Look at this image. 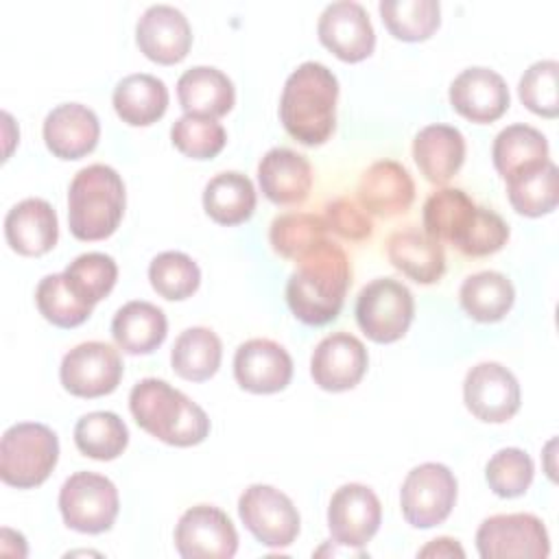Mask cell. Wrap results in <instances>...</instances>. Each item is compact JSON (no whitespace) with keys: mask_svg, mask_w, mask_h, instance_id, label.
<instances>
[{"mask_svg":"<svg viewBox=\"0 0 559 559\" xmlns=\"http://www.w3.org/2000/svg\"><path fill=\"white\" fill-rule=\"evenodd\" d=\"M328 238V225L321 216L308 212H288L273 218L269 242L286 260L301 258L308 249Z\"/></svg>","mask_w":559,"mask_h":559,"instance_id":"8d00e7d4","label":"cell"},{"mask_svg":"<svg viewBox=\"0 0 559 559\" xmlns=\"http://www.w3.org/2000/svg\"><path fill=\"white\" fill-rule=\"evenodd\" d=\"M520 400L518 378L500 362H478L465 373L463 402L480 421H509L520 411Z\"/></svg>","mask_w":559,"mask_h":559,"instance_id":"4fadbf2b","label":"cell"},{"mask_svg":"<svg viewBox=\"0 0 559 559\" xmlns=\"http://www.w3.org/2000/svg\"><path fill=\"white\" fill-rule=\"evenodd\" d=\"M356 192L367 214L393 218L408 212L415 199V183L400 162L378 159L362 170Z\"/></svg>","mask_w":559,"mask_h":559,"instance_id":"ffe728a7","label":"cell"},{"mask_svg":"<svg viewBox=\"0 0 559 559\" xmlns=\"http://www.w3.org/2000/svg\"><path fill=\"white\" fill-rule=\"evenodd\" d=\"M319 41L341 61L358 63L373 52L376 31L360 2L338 0L328 4L317 24Z\"/></svg>","mask_w":559,"mask_h":559,"instance_id":"9a60e30c","label":"cell"},{"mask_svg":"<svg viewBox=\"0 0 559 559\" xmlns=\"http://www.w3.org/2000/svg\"><path fill=\"white\" fill-rule=\"evenodd\" d=\"M413 159L430 183H448L463 166L465 138L456 127L428 124L413 140Z\"/></svg>","mask_w":559,"mask_h":559,"instance_id":"cb8c5ba5","label":"cell"},{"mask_svg":"<svg viewBox=\"0 0 559 559\" xmlns=\"http://www.w3.org/2000/svg\"><path fill=\"white\" fill-rule=\"evenodd\" d=\"M170 140L175 148L186 157L212 159L223 151L227 133L216 118L183 114L173 122Z\"/></svg>","mask_w":559,"mask_h":559,"instance_id":"60d3db41","label":"cell"},{"mask_svg":"<svg viewBox=\"0 0 559 559\" xmlns=\"http://www.w3.org/2000/svg\"><path fill=\"white\" fill-rule=\"evenodd\" d=\"M238 515L247 531L269 548H286L299 535L297 507L271 485H249L238 498Z\"/></svg>","mask_w":559,"mask_h":559,"instance_id":"30bf717a","label":"cell"},{"mask_svg":"<svg viewBox=\"0 0 559 559\" xmlns=\"http://www.w3.org/2000/svg\"><path fill=\"white\" fill-rule=\"evenodd\" d=\"M461 308L480 323L500 321L515 301L511 280L498 271H480L467 275L459 288Z\"/></svg>","mask_w":559,"mask_h":559,"instance_id":"f546056e","label":"cell"},{"mask_svg":"<svg viewBox=\"0 0 559 559\" xmlns=\"http://www.w3.org/2000/svg\"><path fill=\"white\" fill-rule=\"evenodd\" d=\"M378 11L386 31L402 41H424L441 22L437 0H380Z\"/></svg>","mask_w":559,"mask_h":559,"instance_id":"d590c367","label":"cell"},{"mask_svg":"<svg viewBox=\"0 0 559 559\" xmlns=\"http://www.w3.org/2000/svg\"><path fill=\"white\" fill-rule=\"evenodd\" d=\"M456 478L443 463H421L413 467L400 489L404 520L415 528L441 524L456 502Z\"/></svg>","mask_w":559,"mask_h":559,"instance_id":"9c48e42d","label":"cell"},{"mask_svg":"<svg viewBox=\"0 0 559 559\" xmlns=\"http://www.w3.org/2000/svg\"><path fill=\"white\" fill-rule=\"evenodd\" d=\"M258 181L262 194L275 205L304 203L312 188V166L306 155L275 146L266 151L258 164Z\"/></svg>","mask_w":559,"mask_h":559,"instance_id":"7402d4cb","label":"cell"},{"mask_svg":"<svg viewBox=\"0 0 559 559\" xmlns=\"http://www.w3.org/2000/svg\"><path fill=\"white\" fill-rule=\"evenodd\" d=\"M177 98L186 114L221 118L236 103L231 79L212 66L188 68L177 81Z\"/></svg>","mask_w":559,"mask_h":559,"instance_id":"d4e9b609","label":"cell"},{"mask_svg":"<svg viewBox=\"0 0 559 559\" xmlns=\"http://www.w3.org/2000/svg\"><path fill=\"white\" fill-rule=\"evenodd\" d=\"M135 41L151 61L173 66L186 59L192 46V28L179 9L170 4H153L135 24Z\"/></svg>","mask_w":559,"mask_h":559,"instance_id":"ac0fdd59","label":"cell"},{"mask_svg":"<svg viewBox=\"0 0 559 559\" xmlns=\"http://www.w3.org/2000/svg\"><path fill=\"white\" fill-rule=\"evenodd\" d=\"M122 177L107 164L81 168L68 188V223L79 240H103L111 236L124 214Z\"/></svg>","mask_w":559,"mask_h":559,"instance_id":"277c9868","label":"cell"},{"mask_svg":"<svg viewBox=\"0 0 559 559\" xmlns=\"http://www.w3.org/2000/svg\"><path fill=\"white\" fill-rule=\"evenodd\" d=\"M120 509L116 485L94 472H74L59 491V511L63 522L87 535L105 533L114 526Z\"/></svg>","mask_w":559,"mask_h":559,"instance_id":"8992f818","label":"cell"},{"mask_svg":"<svg viewBox=\"0 0 559 559\" xmlns=\"http://www.w3.org/2000/svg\"><path fill=\"white\" fill-rule=\"evenodd\" d=\"M234 378L249 393H277L293 378V358L271 338H249L234 354Z\"/></svg>","mask_w":559,"mask_h":559,"instance_id":"e0dca14e","label":"cell"},{"mask_svg":"<svg viewBox=\"0 0 559 559\" xmlns=\"http://www.w3.org/2000/svg\"><path fill=\"white\" fill-rule=\"evenodd\" d=\"M389 262L417 284H435L445 271L441 242L419 229H400L386 242Z\"/></svg>","mask_w":559,"mask_h":559,"instance_id":"484cf974","label":"cell"},{"mask_svg":"<svg viewBox=\"0 0 559 559\" xmlns=\"http://www.w3.org/2000/svg\"><path fill=\"white\" fill-rule=\"evenodd\" d=\"M129 408L142 430L168 445H197L210 435L205 411L159 378L140 380L129 393Z\"/></svg>","mask_w":559,"mask_h":559,"instance_id":"3957f363","label":"cell"},{"mask_svg":"<svg viewBox=\"0 0 559 559\" xmlns=\"http://www.w3.org/2000/svg\"><path fill=\"white\" fill-rule=\"evenodd\" d=\"M203 210L221 225H240L255 210V188L251 179L236 170L214 175L203 188Z\"/></svg>","mask_w":559,"mask_h":559,"instance_id":"f1b7e54d","label":"cell"},{"mask_svg":"<svg viewBox=\"0 0 559 559\" xmlns=\"http://www.w3.org/2000/svg\"><path fill=\"white\" fill-rule=\"evenodd\" d=\"M59 461V439L37 421H20L0 441V478L17 489L41 485Z\"/></svg>","mask_w":559,"mask_h":559,"instance_id":"5b68a950","label":"cell"},{"mask_svg":"<svg viewBox=\"0 0 559 559\" xmlns=\"http://www.w3.org/2000/svg\"><path fill=\"white\" fill-rule=\"evenodd\" d=\"M369 365V354L360 338L349 332H334L319 341L310 356V376L323 391L341 393L354 389Z\"/></svg>","mask_w":559,"mask_h":559,"instance_id":"2e32d148","label":"cell"},{"mask_svg":"<svg viewBox=\"0 0 559 559\" xmlns=\"http://www.w3.org/2000/svg\"><path fill=\"white\" fill-rule=\"evenodd\" d=\"M74 443L79 452L90 459L111 461L124 452L129 443V430L116 413L94 411L76 421Z\"/></svg>","mask_w":559,"mask_h":559,"instance_id":"e575fe53","label":"cell"},{"mask_svg":"<svg viewBox=\"0 0 559 559\" xmlns=\"http://www.w3.org/2000/svg\"><path fill=\"white\" fill-rule=\"evenodd\" d=\"M338 81L319 61L297 66L282 90L280 120L290 138L306 146L323 144L336 124Z\"/></svg>","mask_w":559,"mask_h":559,"instance_id":"7a4b0ae2","label":"cell"},{"mask_svg":"<svg viewBox=\"0 0 559 559\" xmlns=\"http://www.w3.org/2000/svg\"><path fill=\"white\" fill-rule=\"evenodd\" d=\"M122 378L118 349L103 341H87L72 347L59 367L63 389L76 397H100L116 391Z\"/></svg>","mask_w":559,"mask_h":559,"instance_id":"8fae6325","label":"cell"},{"mask_svg":"<svg viewBox=\"0 0 559 559\" xmlns=\"http://www.w3.org/2000/svg\"><path fill=\"white\" fill-rule=\"evenodd\" d=\"M382 507L373 489L360 483L341 485L328 504L332 539L345 548H362L378 533Z\"/></svg>","mask_w":559,"mask_h":559,"instance_id":"5bb4252c","label":"cell"},{"mask_svg":"<svg viewBox=\"0 0 559 559\" xmlns=\"http://www.w3.org/2000/svg\"><path fill=\"white\" fill-rule=\"evenodd\" d=\"M168 334V321L162 308L151 301H129L111 319V336L127 354H151Z\"/></svg>","mask_w":559,"mask_h":559,"instance_id":"4316f807","label":"cell"},{"mask_svg":"<svg viewBox=\"0 0 559 559\" xmlns=\"http://www.w3.org/2000/svg\"><path fill=\"white\" fill-rule=\"evenodd\" d=\"M44 142L59 159H81L98 144L100 122L81 103H61L44 118Z\"/></svg>","mask_w":559,"mask_h":559,"instance_id":"44dd1931","label":"cell"},{"mask_svg":"<svg viewBox=\"0 0 559 559\" xmlns=\"http://www.w3.org/2000/svg\"><path fill=\"white\" fill-rule=\"evenodd\" d=\"M533 459L520 448L498 450L485 467V480L489 489L500 498H518L533 483Z\"/></svg>","mask_w":559,"mask_h":559,"instance_id":"b9f144b4","label":"cell"},{"mask_svg":"<svg viewBox=\"0 0 559 559\" xmlns=\"http://www.w3.org/2000/svg\"><path fill=\"white\" fill-rule=\"evenodd\" d=\"M66 282L72 288L76 297H81L87 304H96L103 297H107L118 280V266L111 255L90 251L79 258H74L66 271Z\"/></svg>","mask_w":559,"mask_h":559,"instance_id":"ab89813d","label":"cell"},{"mask_svg":"<svg viewBox=\"0 0 559 559\" xmlns=\"http://www.w3.org/2000/svg\"><path fill=\"white\" fill-rule=\"evenodd\" d=\"M557 177V166L550 159L507 177V197L513 210L531 218L552 212L559 203Z\"/></svg>","mask_w":559,"mask_h":559,"instance_id":"4dcf8cb0","label":"cell"},{"mask_svg":"<svg viewBox=\"0 0 559 559\" xmlns=\"http://www.w3.org/2000/svg\"><path fill=\"white\" fill-rule=\"evenodd\" d=\"M323 221L328 229L347 240L360 242L373 234V223L369 214L362 207H358V203L349 197H336L328 201Z\"/></svg>","mask_w":559,"mask_h":559,"instance_id":"f6af8a7d","label":"cell"},{"mask_svg":"<svg viewBox=\"0 0 559 559\" xmlns=\"http://www.w3.org/2000/svg\"><path fill=\"white\" fill-rule=\"evenodd\" d=\"M39 314L57 328H76L92 314V304L72 293L63 273H50L39 280L35 290Z\"/></svg>","mask_w":559,"mask_h":559,"instance_id":"74e56055","label":"cell"},{"mask_svg":"<svg viewBox=\"0 0 559 559\" xmlns=\"http://www.w3.org/2000/svg\"><path fill=\"white\" fill-rule=\"evenodd\" d=\"M491 157L500 177L507 179L524 168L544 164L548 159V140L531 124H509L496 135Z\"/></svg>","mask_w":559,"mask_h":559,"instance_id":"d6a6232c","label":"cell"},{"mask_svg":"<svg viewBox=\"0 0 559 559\" xmlns=\"http://www.w3.org/2000/svg\"><path fill=\"white\" fill-rule=\"evenodd\" d=\"M4 238L20 255H44L59 238V223L52 205L28 197L13 205L4 216Z\"/></svg>","mask_w":559,"mask_h":559,"instance_id":"603a6c76","label":"cell"},{"mask_svg":"<svg viewBox=\"0 0 559 559\" xmlns=\"http://www.w3.org/2000/svg\"><path fill=\"white\" fill-rule=\"evenodd\" d=\"M417 557H459L463 559L465 557V550L461 548V544L452 537H437L432 542H428L419 552Z\"/></svg>","mask_w":559,"mask_h":559,"instance_id":"bcb514c9","label":"cell"},{"mask_svg":"<svg viewBox=\"0 0 559 559\" xmlns=\"http://www.w3.org/2000/svg\"><path fill=\"white\" fill-rule=\"evenodd\" d=\"M175 548L183 559H231L238 533L225 511L197 504L181 513L175 526Z\"/></svg>","mask_w":559,"mask_h":559,"instance_id":"7c38bea8","label":"cell"},{"mask_svg":"<svg viewBox=\"0 0 559 559\" xmlns=\"http://www.w3.org/2000/svg\"><path fill=\"white\" fill-rule=\"evenodd\" d=\"M474 212L476 203L461 188H441L426 199L421 218L430 238L454 247L472 223Z\"/></svg>","mask_w":559,"mask_h":559,"instance_id":"836d02e7","label":"cell"},{"mask_svg":"<svg viewBox=\"0 0 559 559\" xmlns=\"http://www.w3.org/2000/svg\"><path fill=\"white\" fill-rule=\"evenodd\" d=\"M509 240V225L500 214L487 207H478L474 212L472 223L454 245L463 255L480 258V255H491L500 251Z\"/></svg>","mask_w":559,"mask_h":559,"instance_id":"ee69618b","label":"cell"},{"mask_svg":"<svg viewBox=\"0 0 559 559\" xmlns=\"http://www.w3.org/2000/svg\"><path fill=\"white\" fill-rule=\"evenodd\" d=\"M148 280L157 295L170 301H181L199 288L201 271L188 253L164 251L151 260Z\"/></svg>","mask_w":559,"mask_h":559,"instance_id":"f35d334b","label":"cell"},{"mask_svg":"<svg viewBox=\"0 0 559 559\" xmlns=\"http://www.w3.org/2000/svg\"><path fill=\"white\" fill-rule=\"evenodd\" d=\"M356 323L376 343L402 338L413 321V293L393 277L371 280L356 299Z\"/></svg>","mask_w":559,"mask_h":559,"instance_id":"52a82bcc","label":"cell"},{"mask_svg":"<svg viewBox=\"0 0 559 559\" xmlns=\"http://www.w3.org/2000/svg\"><path fill=\"white\" fill-rule=\"evenodd\" d=\"M349 284L345 249L325 238L297 258V269L286 282V304L301 323L325 325L338 317Z\"/></svg>","mask_w":559,"mask_h":559,"instance_id":"6da1fadb","label":"cell"},{"mask_svg":"<svg viewBox=\"0 0 559 559\" xmlns=\"http://www.w3.org/2000/svg\"><path fill=\"white\" fill-rule=\"evenodd\" d=\"M448 96L459 116L478 124L493 122L509 109V87L504 79L496 70L483 66L456 74Z\"/></svg>","mask_w":559,"mask_h":559,"instance_id":"d6986e66","label":"cell"},{"mask_svg":"<svg viewBox=\"0 0 559 559\" xmlns=\"http://www.w3.org/2000/svg\"><path fill=\"white\" fill-rule=\"evenodd\" d=\"M221 358V338L216 332L201 325L183 330L170 349L173 371L190 382L210 380L218 371Z\"/></svg>","mask_w":559,"mask_h":559,"instance_id":"1f68e13d","label":"cell"},{"mask_svg":"<svg viewBox=\"0 0 559 559\" xmlns=\"http://www.w3.org/2000/svg\"><path fill=\"white\" fill-rule=\"evenodd\" d=\"M111 103L122 122L131 127H148L166 114L168 87L153 74H129L116 83Z\"/></svg>","mask_w":559,"mask_h":559,"instance_id":"83f0119b","label":"cell"},{"mask_svg":"<svg viewBox=\"0 0 559 559\" xmlns=\"http://www.w3.org/2000/svg\"><path fill=\"white\" fill-rule=\"evenodd\" d=\"M559 63L555 59H542L531 63L518 83L520 100L526 109L544 118H557L559 114Z\"/></svg>","mask_w":559,"mask_h":559,"instance_id":"7bdbcfd3","label":"cell"},{"mask_svg":"<svg viewBox=\"0 0 559 559\" xmlns=\"http://www.w3.org/2000/svg\"><path fill=\"white\" fill-rule=\"evenodd\" d=\"M476 548L483 559H546L550 539L533 513H500L480 522Z\"/></svg>","mask_w":559,"mask_h":559,"instance_id":"ba28073f","label":"cell"}]
</instances>
